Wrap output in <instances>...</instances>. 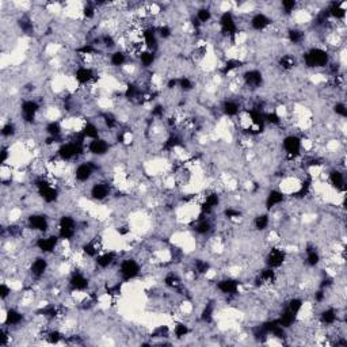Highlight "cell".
Listing matches in <instances>:
<instances>
[{"mask_svg": "<svg viewBox=\"0 0 347 347\" xmlns=\"http://www.w3.org/2000/svg\"><path fill=\"white\" fill-rule=\"evenodd\" d=\"M90 195L95 201H105L112 195V184L109 182H103V180L102 182H95L91 186Z\"/></svg>", "mask_w": 347, "mask_h": 347, "instance_id": "5bb4252c", "label": "cell"}, {"mask_svg": "<svg viewBox=\"0 0 347 347\" xmlns=\"http://www.w3.org/2000/svg\"><path fill=\"white\" fill-rule=\"evenodd\" d=\"M68 286H69V289H71V291H73V293H77V291H80V293H82V291H87L88 290V288H90V278H88L82 270L76 269V270L71 274L69 280H68Z\"/></svg>", "mask_w": 347, "mask_h": 347, "instance_id": "30bf717a", "label": "cell"}, {"mask_svg": "<svg viewBox=\"0 0 347 347\" xmlns=\"http://www.w3.org/2000/svg\"><path fill=\"white\" fill-rule=\"evenodd\" d=\"M302 58L308 68H324L330 64V55L323 48H311L304 53Z\"/></svg>", "mask_w": 347, "mask_h": 347, "instance_id": "6da1fadb", "label": "cell"}, {"mask_svg": "<svg viewBox=\"0 0 347 347\" xmlns=\"http://www.w3.org/2000/svg\"><path fill=\"white\" fill-rule=\"evenodd\" d=\"M286 36H288V41L293 44V45H300L305 40V33L300 30V29H296V27L289 29L288 33H286Z\"/></svg>", "mask_w": 347, "mask_h": 347, "instance_id": "83f0119b", "label": "cell"}, {"mask_svg": "<svg viewBox=\"0 0 347 347\" xmlns=\"http://www.w3.org/2000/svg\"><path fill=\"white\" fill-rule=\"evenodd\" d=\"M26 227H27V230L33 231V232L45 235L49 232V227H51L49 217L44 213H33L26 220Z\"/></svg>", "mask_w": 347, "mask_h": 347, "instance_id": "52a82bcc", "label": "cell"}, {"mask_svg": "<svg viewBox=\"0 0 347 347\" xmlns=\"http://www.w3.org/2000/svg\"><path fill=\"white\" fill-rule=\"evenodd\" d=\"M11 285H8L7 282H1L0 285V297H1V301H5L8 297H11Z\"/></svg>", "mask_w": 347, "mask_h": 347, "instance_id": "74e56055", "label": "cell"}, {"mask_svg": "<svg viewBox=\"0 0 347 347\" xmlns=\"http://www.w3.org/2000/svg\"><path fill=\"white\" fill-rule=\"evenodd\" d=\"M278 64H280V66H281L284 71H291V69L296 66V60H294V57L290 56V55H284V56L280 58Z\"/></svg>", "mask_w": 347, "mask_h": 347, "instance_id": "e575fe53", "label": "cell"}, {"mask_svg": "<svg viewBox=\"0 0 347 347\" xmlns=\"http://www.w3.org/2000/svg\"><path fill=\"white\" fill-rule=\"evenodd\" d=\"M282 149L285 152L286 158L289 160H296L297 158L301 156L302 145H301V138L296 136V134H289L286 136L282 140Z\"/></svg>", "mask_w": 347, "mask_h": 347, "instance_id": "5b68a950", "label": "cell"}, {"mask_svg": "<svg viewBox=\"0 0 347 347\" xmlns=\"http://www.w3.org/2000/svg\"><path fill=\"white\" fill-rule=\"evenodd\" d=\"M216 289L224 294L227 297H235L237 293H239L240 289V282L232 277H228V278H223L220 280L217 284H216Z\"/></svg>", "mask_w": 347, "mask_h": 347, "instance_id": "8fae6325", "label": "cell"}, {"mask_svg": "<svg viewBox=\"0 0 347 347\" xmlns=\"http://www.w3.org/2000/svg\"><path fill=\"white\" fill-rule=\"evenodd\" d=\"M87 151L94 155V156H98V158H102L105 155H108L109 151H110V144L106 138H95V140H91L88 145H87Z\"/></svg>", "mask_w": 347, "mask_h": 347, "instance_id": "9a60e30c", "label": "cell"}, {"mask_svg": "<svg viewBox=\"0 0 347 347\" xmlns=\"http://www.w3.org/2000/svg\"><path fill=\"white\" fill-rule=\"evenodd\" d=\"M138 61H140V64L143 65V68H149V66H152L153 64H155V61H156V52L145 49V51L140 55V57H138Z\"/></svg>", "mask_w": 347, "mask_h": 347, "instance_id": "4dcf8cb0", "label": "cell"}, {"mask_svg": "<svg viewBox=\"0 0 347 347\" xmlns=\"http://www.w3.org/2000/svg\"><path fill=\"white\" fill-rule=\"evenodd\" d=\"M164 285L170 288V289H174V290H179L182 288V280H180V277L176 273L171 271V273H169L167 276L164 277Z\"/></svg>", "mask_w": 347, "mask_h": 347, "instance_id": "f1b7e54d", "label": "cell"}, {"mask_svg": "<svg viewBox=\"0 0 347 347\" xmlns=\"http://www.w3.org/2000/svg\"><path fill=\"white\" fill-rule=\"evenodd\" d=\"M212 18H213V14H212V10L208 8V7H201V8H198L197 12H195V19H197L201 25L209 23V22L212 21Z\"/></svg>", "mask_w": 347, "mask_h": 347, "instance_id": "1f68e13d", "label": "cell"}, {"mask_svg": "<svg viewBox=\"0 0 347 347\" xmlns=\"http://www.w3.org/2000/svg\"><path fill=\"white\" fill-rule=\"evenodd\" d=\"M270 216L267 215V213H262V215H258L254 219V228L256 231H259V232H263V231H266L270 227Z\"/></svg>", "mask_w": 347, "mask_h": 347, "instance_id": "f546056e", "label": "cell"}, {"mask_svg": "<svg viewBox=\"0 0 347 347\" xmlns=\"http://www.w3.org/2000/svg\"><path fill=\"white\" fill-rule=\"evenodd\" d=\"M285 198H286V195L284 194L280 189L271 190L270 193L266 195V201H265L266 209L267 210L274 209V208H277L278 205L284 204V202H285Z\"/></svg>", "mask_w": 347, "mask_h": 347, "instance_id": "d6986e66", "label": "cell"}, {"mask_svg": "<svg viewBox=\"0 0 347 347\" xmlns=\"http://www.w3.org/2000/svg\"><path fill=\"white\" fill-rule=\"evenodd\" d=\"M79 224L77 221L72 216L64 215L58 220V228H57V235L60 237V240H66V241H72L75 239L79 232Z\"/></svg>", "mask_w": 347, "mask_h": 347, "instance_id": "7a4b0ae2", "label": "cell"}, {"mask_svg": "<svg viewBox=\"0 0 347 347\" xmlns=\"http://www.w3.org/2000/svg\"><path fill=\"white\" fill-rule=\"evenodd\" d=\"M244 87L250 88L251 91H255L263 84V73L259 69H247L241 73Z\"/></svg>", "mask_w": 347, "mask_h": 347, "instance_id": "4fadbf2b", "label": "cell"}, {"mask_svg": "<svg viewBox=\"0 0 347 347\" xmlns=\"http://www.w3.org/2000/svg\"><path fill=\"white\" fill-rule=\"evenodd\" d=\"M82 134L84 136V138H88L90 141L91 140H95V138L101 137V130L97 126V123L91 122V121H86L84 126L82 129Z\"/></svg>", "mask_w": 347, "mask_h": 347, "instance_id": "d4e9b609", "label": "cell"}, {"mask_svg": "<svg viewBox=\"0 0 347 347\" xmlns=\"http://www.w3.org/2000/svg\"><path fill=\"white\" fill-rule=\"evenodd\" d=\"M328 180L335 190L343 191L345 190V175L339 170H331L328 174Z\"/></svg>", "mask_w": 347, "mask_h": 347, "instance_id": "603a6c76", "label": "cell"}, {"mask_svg": "<svg viewBox=\"0 0 347 347\" xmlns=\"http://www.w3.org/2000/svg\"><path fill=\"white\" fill-rule=\"evenodd\" d=\"M212 228H213V225H212V223H210L209 219H206V216H201L199 217V220L197 221V224L194 225V231L197 235H208V233H210L212 232Z\"/></svg>", "mask_w": 347, "mask_h": 347, "instance_id": "484cf974", "label": "cell"}, {"mask_svg": "<svg viewBox=\"0 0 347 347\" xmlns=\"http://www.w3.org/2000/svg\"><path fill=\"white\" fill-rule=\"evenodd\" d=\"M49 270V262L44 255H40L31 260L30 266H29V273L34 280H41L44 278L46 273Z\"/></svg>", "mask_w": 347, "mask_h": 347, "instance_id": "7c38bea8", "label": "cell"}, {"mask_svg": "<svg viewBox=\"0 0 347 347\" xmlns=\"http://www.w3.org/2000/svg\"><path fill=\"white\" fill-rule=\"evenodd\" d=\"M241 110L243 109L240 106V103L237 101H235V99H225L223 105H221V112H223L225 117L236 118Z\"/></svg>", "mask_w": 347, "mask_h": 347, "instance_id": "ffe728a7", "label": "cell"}, {"mask_svg": "<svg viewBox=\"0 0 347 347\" xmlns=\"http://www.w3.org/2000/svg\"><path fill=\"white\" fill-rule=\"evenodd\" d=\"M109 61H110V65L114 66V68L122 69L128 62H130V60H129V56L122 49H117V51L112 52Z\"/></svg>", "mask_w": 347, "mask_h": 347, "instance_id": "44dd1931", "label": "cell"}, {"mask_svg": "<svg viewBox=\"0 0 347 347\" xmlns=\"http://www.w3.org/2000/svg\"><path fill=\"white\" fill-rule=\"evenodd\" d=\"M327 14L337 21H343L346 18V10H345L342 3H332L331 7L327 11Z\"/></svg>", "mask_w": 347, "mask_h": 347, "instance_id": "4316f807", "label": "cell"}, {"mask_svg": "<svg viewBox=\"0 0 347 347\" xmlns=\"http://www.w3.org/2000/svg\"><path fill=\"white\" fill-rule=\"evenodd\" d=\"M288 259V254L286 251L278 245H273L270 250L267 251L266 254V267H270L274 270L281 269L282 266L286 263Z\"/></svg>", "mask_w": 347, "mask_h": 347, "instance_id": "ba28073f", "label": "cell"}, {"mask_svg": "<svg viewBox=\"0 0 347 347\" xmlns=\"http://www.w3.org/2000/svg\"><path fill=\"white\" fill-rule=\"evenodd\" d=\"M273 23L270 16H267L263 12H256L255 15L250 19V26L252 30L255 31H265L266 29H269L270 25Z\"/></svg>", "mask_w": 347, "mask_h": 347, "instance_id": "ac0fdd59", "label": "cell"}, {"mask_svg": "<svg viewBox=\"0 0 347 347\" xmlns=\"http://www.w3.org/2000/svg\"><path fill=\"white\" fill-rule=\"evenodd\" d=\"M23 320H25V315H23L19 309H16V308H8V309L4 312L3 324L8 327V328H12V327L21 326L22 323H23Z\"/></svg>", "mask_w": 347, "mask_h": 347, "instance_id": "2e32d148", "label": "cell"}, {"mask_svg": "<svg viewBox=\"0 0 347 347\" xmlns=\"http://www.w3.org/2000/svg\"><path fill=\"white\" fill-rule=\"evenodd\" d=\"M98 171V167L92 162H83L76 166L73 171V179L77 183H86L95 175Z\"/></svg>", "mask_w": 347, "mask_h": 347, "instance_id": "9c48e42d", "label": "cell"}, {"mask_svg": "<svg viewBox=\"0 0 347 347\" xmlns=\"http://www.w3.org/2000/svg\"><path fill=\"white\" fill-rule=\"evenodd\" d=\"M94 260H95L97 267L106 270L109 267H112L114 263H117V254L114 251H102Z\"/></svg>", "mask_w": 347, "mask_h": 347, "instance_id": "e0dca14e", "label": "cell"}, {"mask_svg": "<svg viewBox=\"0 0 347 347\" xmlns=\"http://www.w3.org/2000/svg\"><path fill=\"white\" fill-rule=\"evenodd\" d=\"M178 88L182 92H190L194 90V82L189 76H180L178 79Z\"/></svg>", "mask_w": 347, "mask_h": 347, "instance_id": "836d02e7", "label": "cell"}, {"mask_svg": "<svg viewBox=\"0 0 347 347\" xmlns=\"http://www.w3.org/2000/svg\"><path fill=\"white\" fill-rule=\"evenodd\" d=\"M16 134V126L15 123L12 122V121H8V122H5L4 125H3V128H1V136L4 138H11L14 137Z\"/></svg>", "mask_w": 347, "mask_h": 347, "instance_id": "d590c367", "label": "cell"}, {"mask_svg": "<svg viewBox=\"0 0 347 347\" xmlns=\"http://www.w3.org/2000/svg\"><path fill=\"white\" fill-rule=\"evenodd\" d=\"M296 7H297V3L294 1V0H284V1L281 3L282 12H284L286 16L293 15V12L296 11Z\"/></svg>", "mask_w": 347, "mask_h": 347, "instance_id": "8d00e7d4", "label": "cell"}, {"mask_svg": "<svg viewBox=\"0 0 347 347\" xmlns=\"http://www.w3.org/2000/svg\"><path fill=\"white\" fill-rule=\"evenodd\" d=\"M60 244V237L57 233H45V235L40 236L36 239V248L42 255H51L55 254L57 250V247Z\"/></svg>", "mask_w": 347, "mask_h": 347, "instance_id": "277c9868", "label": "cell"}, {"mask_svg": "<svg viewBox=\"0 0 347 347\" xmlns=\"http://www.w3.org/2000/svg\"><path fill=\"white\" fill-rule=\"evenodd\" d=\"M306 258H305V263L309 267H316V266H319V263H320V260H322V256H320V254H319V251L316 250V247H313L312 244L306 245Z\"/></svg>", "mask_w": 347, "mask_h": 347, "instance_id": "cb8c5ba5", "label": "cell"}, {"mask_svg": "<svg viewBox=\"0 0 347 347\" xmlns=\"http://www.w3.org/2000/svg\"><path fill=\"white\" fill-rule=\"evenodd\" d=\"M334 112H335V114L339 116V117H342V118L347 117V108H346V105H345L343 102L335 103V106H334Z\"/></svg>", "mask_w": 347, "mask_h": 347, "instance_id": "f35d334b", "label": "cell"}, {"mask_svg": "<svg viewBox=\"0 0 347 347\" xmlns=\"http://www.w3.org/2000/svg\"><path fill=\"white\" fill-rule=\"evenodd\" d=\"M319 320L322 323L323 326H335V323L338 322V312L335 308L332 306H328L326 309H323L319 315Z\"/></svg>", "mask_w": 347, "mask_h": 347, "instance_id": "7402d4cb", "label": "cell"}, {"mask_svg": "<svg viewBox=\"0 0 347 347\" xmlns=\"http://www.w3.org/2000/svg\"><path fill=\"white\" fill-rule=\"evenodd\" d=\"M118 274L121 276V281L122 282L136 280L141 274V265L134 258H125L118 265Z\"/></svg>", "mask_w": 347, "mask_h": 347, "instance_id": "3957f363", "label": "cell"}, {"mask_svg": "<svg viewBox=\"0 0 347 347\" xmlns=\"http://www.w3.org/2000/svg\"><path fill=\"white\" fill-rule=\"evenodd\" d=\"M189 332H190L189 326L183 322L175 323V326H174L173 328V334L175 335V338H178V339L186 338L187 335H189Z\"/></svg>", "mask_w": 347, "mask_h": 347, "instance_id": "d6a6232c", "label": "cell"}, {"mask_svg": "<svg viewBox=\"0 0 347 347\" xmlns=\"http://www.w3.org/2000/svg\"><path fill=\"white\" fill-rule=\"evenodd\" d=\"M41 110V105L36 99H25L21 103V117L26 125H33L36 122L37 114Z\"/></svg>", "mask_w": 347, "mask_h": 347, "instance_id": "8992f818", "label": "cell"}]
</instances>
